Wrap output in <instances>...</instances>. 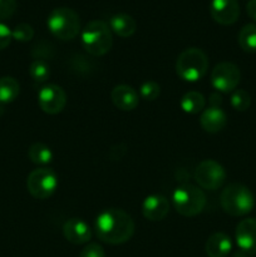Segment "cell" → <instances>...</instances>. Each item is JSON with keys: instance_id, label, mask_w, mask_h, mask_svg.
Wrapping results in <instances>:
<instances>
[{"instance_id": "21", "label": "cell", "mask_w": 256, "mask_h": 257, "mask_svg": "<svg viewBox=\"0 0 256 257\" xmlns=\"http://www.w3.org/2000/svg\"><path fill=\"white\" fill-rule=\"evenodd\" d=\"M28 157L33 163L39 166H45L52 162L53 152L48 146L43 143H33L28 150Z\"/></svg>"}, {"instance_id": "9", "label": "cell", "mask_w": 256, "mask_h": 257, "mask_svg": "<svg viewBox=\"0 0 256 257\" xmlns=\"http://www.w3.org/2000/svg\"><path fill=\"white\" fill-rule=\"evenodd\" d=\"M241 79L240 68L231 62L218 63L211 73V83L218 92L230 93L237 88Z\"/></svg>"}, {"instance_id": "16", "label": "cell", "mask_w": 256, "mask_h": 257, "mask_svg": "<svg viewBox=\"0 0 256 257\" xmlns=\"http://www.w3.org/2000/svg\"><path fill=\"white\" fill-rule=\"evenodd\" d=\"M201 127L208 133H217L225 128L227 123L226 113L218 105H212L202 112L200 117Z\"/></svg>"}, {"instance_id": "15", "label": "cell", "mask_w": 256, "mask_h": 257, "mask_svg": "<svg viewBox=\"0 0 256 257\" xmlns=\"http://www.w3.org/2000/svg\"><path fill=\"white\" fill-rule=\"evenodd\" d=\"M110 99H112L114 107L123 112L133 110L140 103L138 93L131 85L127 84L115 85L110 92Z\"/></svg>"}, {"instance_id": "4", "label": "cell", "mask_w": 256, "mask_h": 257, "mask_svg": "<svg viewBox=\"0 0 256 257\" xmlns=\"http://www.w3.org/2000/svg\"><path fill=\"white\" fill-rule=\"evenodd\" d=\"M208 69V58L198 48H187L176 62V73L185 82H197Z\"/></svg>"}, {"instance_id": "19", "label": "cell", "mask_w": 256, "mask_h": 257, "mask_svg": "<svg viewBox=\"0 0 256 257\" xmlns=\"http://www.w3.org/2000/svg\"><path fill=\"white\" fill-rule=\"evenodd\" d=\"M206 99L200 92H195L191 90L187 92L182 98H181L180 105L182 110L188 114H197V113L202 112L205 109Z\"/></svg>"}, {"instance_id": "6", "label": "cell", "mask_w": 256, "mask_h": 257, "mask_svg": "<svg viewBox=\"0 0 256 257\" xmlns=\"http://www.w3.org/2000/svg\"><path fill=\"white\" fill-rule=\"evenodd\" d=\"M173 207L180 215L185 217H193L203 211L206 206V196L197 186L186 185L180 186L172 195Z\"/></svg>"}, {"instance_id": "1", "label": "cell", "mask_w": 256, "mask_h": 257, "mask_svg": "<svg viewBox=\"0 0 256 257\" xmlns=\"http://www.w3.org/2000/svg\"><path fill=\"white\" fill-rule=\"evenodd\" d=\"M95 235L109 245H122L132 238L135 221L120 208H108L100 212L95 220Z\"/></svg>"}, {"instance_id": "8", "label": "cell", "mask_w": 256, "mask_h": 257, "mask_svg": "<svg viewBox=\"0 0 256 257\" xmlns=\"http://www.w3.org/2000/svg\"><path fill=\"white\" fill-rule=\"evenodd\" d=\"M195 181L205 190L215 191L226 181V171L222 166L213 160H205L198 163L195 170Z\"/></svg>"}, {"instance_id": "10", "label": "cell", "mask_w": 256, "mask_h": 257, "mask_svg": "<svg viewBox=\"0 0 256 257\" xmlns=\"http://www.w3.org/2000/svg\"><path fill=\"white\" fill-rule=\"evenodd\" d=\"M38 103L47 114H58L67 104V94L59 85L47 84L38 93Z\"/></svg>"}, {"instance_id": "17", "label": "cell", "mask_w": 256, "mask_h": 257, "mask_svg": "<svg viewBox=\"0 0 256 257\" xmlns=\"http://www.w3.org/2000/svg\"><path fill=\"white\" fill-rule=\"evenodd\" d=\"M231 250L232 241L230 236L223 232L212 233L206 241L205 251L208 257H227Z\"/></svg>"}, {"instance_id": "22", "label": "cell", "mask_w": 256, "mask_h": 257, "mask_svg": "<svg viewBox=\"0 0 256 257\" xmlns=\"http://www.w3.org/2000/svg\"><path fill=\"white\" fill-rule=\"evenodd\" d=\"M238 44L246 53H256V24H247L238 33Z\"/></svg>"}, {"instance_id": "20", "label": "cell", "mask_w": 256, "mask_h": 257, "mask_svg": "<svg viewBox=\"0 0 256 257\" xmlns=\"http://www.w3.org/2000/svg\"><path fill=\"white\" fill-rule=\"evenodd\" d=\"M20 92V85L18 80L13 77L0 78V103L14 102Z\"/></svg>"}, {"instance_id": "26", "label": "cell", "mask_w": 256, "mask_h": 257, "mask_svg": "<svg viewBox=\"0 0 256 257\" xmlns=\"http://www.w3.org/2000/svg\"><path fill=\"white\" fill-rule=\"evenodd\" d=\"M141 97L146 100H156L161 94V87L158 83L148 80L145 82L140 88Z\"/></svg>"}, {"instance_id": "18", "label": "cell", "mask_w": 256, "mask_h": 257, "mask_svg": "<svg viewBox=\"0 0 256 257\" xmlns=\"http://www.w3.org/2000/svg\"><path fill=\"white\" fill-rule=\"evenodd\" d=\"M109 28L114 34L120 38H130L137 30V23L125 13H118L109 19Z\"/></svg>"}, {"instance_id": "24", "label": "cell", "mask_w": 256, "mask_h": 257, "mask_svg": "<svg viewBox=\"0 0 256 257\" xmlns=\"http://www.w3.org/2000/svg\"><path fill=\"white\" fill-rule=\"evenodd\" d=\"M231 105L238 112H245L251 105V97L243 89H236L231 95Z\"/></svg>"}, {"instance_id": "3", "label": "cell", "mask_w": 256, "mask_h": 257, "mask_svg": "<svg viewBox=\"0 0 256 257\" xmlns=\"http://www.w3.org/2000/svg\"><path fill=\"white\" fill-rule=\"evenodd\" d=\"M82 44L84 49L94 57L107 54L113 45V35L109 25L103 20H92L82 32Z\"/></svg>"}, {"instance_id": "23", "label": "cell", "mask_w": 256, "mask_h": 257, "mask_svg": "<svg viewBox=\"0 0 256 257\" xmlns=\"http://www.w3.org/2000/svg\"><path fill=\"white\" fill-rule=\"evenodd\" d=\"M29 73L30 77H32L35 82H45L50 75L49 65H48L43 59H35L34 62L30 64Z\"/></svg>"}, {"instance_id": "27", "label": "cell", "mask_w": 256, "mask_h": 257, "mask_svg": "<svg viewBox=\"0 0 256 257\" xmlns=\"http://www.w3.org/2000/svg\"><path fill=\"white\" fill-rule=\"evenodd\" d=\"M17 9V0H0V22L9 19Z\"/></svg>"}, {"instance_id": "7", "label": "cell", "mask_w": 256, "mask_h": 257, "mask_svg": "<svg viewBox=\"0 0 256 257\" xmlns=\"http://www.w3.org/2000/svg\"><path fill=\"white\" fill-rule=\"evenodd\" d=\"M27 187L33 197L37 200H45L57 190L58 177L54 171L50 168H37L28 176Z\"/></svg>"}, {"instance_id": "14", "label": "cell", "mask_w": 256, "mask_h": 257, "mask_svg": "<svg viewBox=\"0 0 256 257\" xmlns=\"http://www.w3.org/2000/svg\"><path fill=\"white\" fill-rule=\"evenodd\" d=\"M170 212V202L162 195H151L142 203V213L147 220L162 221Z\"/></svg>"}, {"instance_id": "30", "label": "cell", "mask_w": 256, "mask_h": 257, "mask_svg": "<svg viewBox=\"0 0 256 257\" xmlns=\"http://www.w3.org/2000/svg\"><path fill=\"white\" fill-rule=\"evenodd\" d=\"M246 12H247L248 17L256 22V0H250L246 5Z\"/></svg>"}, {"instance_id": "25", "label": "cell", "mask_w": 256, "mask_h": 257, "mask_svg": "<svg viewBox=\"0 0 256 257\" xmlns=\"http://www.w3.org/2000/svg\"><path fill=\"white\" fill-rule=\"evenodd\" d=\"M13 33V39L18 40V42L27 43L29 40L33 39L34 37V29L30 24H27V23H20L18 24L14 29L12 30Z\"/></svg>"}, {"instance_id": "29", "label": "cell", "mask_w": 256, "mask_h": 257, "mask_svg": "<svg viewBox=\"0 0 256 257\" xmlns=\"http://www.w3.org/2000/svg\"><path fill=\"white\" fill-rule=\"evenodd\" d=\"M13 40V33L8 25L0 23V50H4L9 47Z\"/></svg>"}, {"instance_id": "11", "label": "cell", "mask_w": 256, "mask_h": 257, "mask_svg": "<svg viewBox=\"0 0 256 257\" xmlns=\"http://www.w3.org/2000/svg\"><path fill=\"white\" fill-rule=\"evenodd\" d=\"M212 19L221 25H232L240 17L237 0H212L210 4Z\"/></svg>"}, {"instance_id": "5", "label": "cell", "mask_w": 256, "mask_h": 257, "mask_svg": "<svg viewBox=\"0 0 256 257\" xmlns=\"http://www.w3.org/2000/svg\"><path fill=\"white\" fill-rule=\"evenodd\" d=\"M49 32L60 40H72L79 34L80 20L77 12L70 8H57L47 19Z\"/></svg>"}, {"instance_id": "12", "label": "cell", "mask_w": 256, "mask_h": 257, "mask_svg": "<svg viewBox=\"0 0 256 257\" xmlns=\"http://www.w3.org/2000/svg\"><path fill=\"white\" fill-rule=\"evenodd\" d=\"M235 240L241 251L248 255H256V218H246L238 223Z\"/></svg>"}, {"instance_id": "13", "label": "cell", "mask_w": 256, "mask_h": 257, "mask_svg": "<svg viewBox=\"0 0 256 257\" xmlns=\"http://www.w3.org/2000/svg\"><path fill=\"white\" fill-rule=\"evenodd\" d=\"M63 236L73 245H83L92 238V230L80 218H69L63 226Z\"/></svg>"}, {"instance_id": "28", "label": "cell", "mask_w": 256, "mask_h": 257, "mask_svg": "<svg viewBox=\"0 0 256 257\" xmlns=\"http://www.w3.org/2000/svg\"><path fill=\"white\" fill-rule=\"evenodd\" d=\"M78 257H105V252L103 247L98 243H88Z\"/></svg>"}, {"instance_id": "31", "label": "cell", "mask_w": 256, "mask_h": 257, "mask_svg": "<svg viewBox=\"0 0 256 257\" xmlns=\"http://www.w3.org/2000/svg\"><path fill=\"white\" fill-rule=\"evenodd\" d=\"M233 257H251V255H248V253L243 252V251L240 250V251H237L235 255H233Z\"/></svg>"}, {"instance_id": "2", "label": "cell", "mask_w": 256, "mask_h": 257, "mask_svg": "<svg viewBox=\"0 0 256 257\" xmlns=\"http://www.w3.org/2000/svg\"><path fill=\"white\" fill-rule=\"evenodd\" d=\"M220 203L226 213L240 217L248 215L253 210L255 197L246 186L241 183H231L221 192Z\"/></svg>"}]
</instances>
